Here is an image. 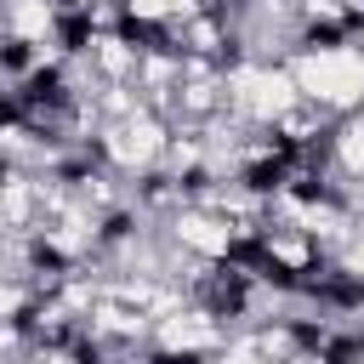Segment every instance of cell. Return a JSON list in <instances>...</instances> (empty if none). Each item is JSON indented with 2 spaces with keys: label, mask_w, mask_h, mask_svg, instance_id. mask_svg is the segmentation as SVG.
<instances>
[{
  "label": "cell",
  "mask_w": 364,
  "mask_h": 364,
  "mask_svg": "<svg viewBox=\"0 0 364 364\" xmlns=\"http://www.w3.org/2000/svg\"><path fill=\"white\" fill-rule=\"evenodd\" d=\"M290 80L301 102H318L324 114L347 119L364 108V46H324V51H296Z\"/></svg>",
  "instance_id": "obj_1"
},
{
  "label": "cell",
  "mask_w": 364,
  "mask_h": 364,
  "mask_svg": "<svg viewBox=\"0 0 364 364\" xmlns=\"http://www.w3.org/2000/svg\"><path fill=\"white\" fill-rule=\"evenodd\" d=\"M330 165H336V176L364 182V114L336 119V131H330Z\"/></svg>",
  "instance_id": "obj_2"
}]
</instances>
